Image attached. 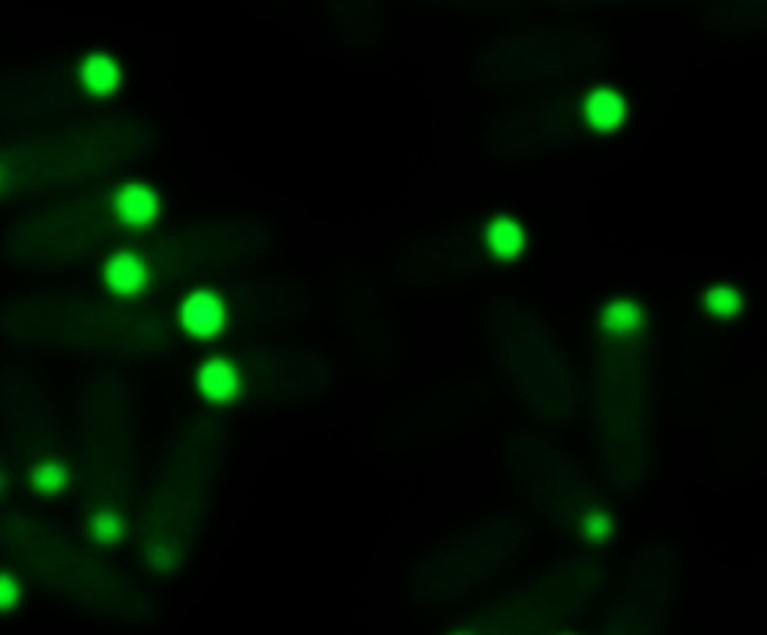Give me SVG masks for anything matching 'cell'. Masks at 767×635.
<instances>
[{"mask_svg": "<svg viewBox=\"0 0 767 635\" xmlns=\"http://www.w3.org/2000/svg\"><path fill=\"white\" fill-rule=\"evenodd\" d=\"M102 279H105L108 291H114L117 297H132L147 285V270L132 252H117L114 258H108Z\"/></svg>", "mask_w": 767, "mask_h": 635, "instance_id": "3957f363", "label": "cell"}, {"mask_svg": "<svg viewBox=\"0 0 767 635\" xmlns=\"http://www.w3.org/2000/svg\"><path fill=\"white\" fill-rule=\"evenodd\" d=\"M180 324L195 339H213L225 327V306L210 291H192L180 306Z\"/></svg>", "mask_w": 767, "mask_h": 635, "instance_id": "6da1fadb", "label": "cell"}, {"mask_svg": "<svg viewBox=\"0 0 767 635\" xmlns=\"http://www.w3.org/2000/svg\"><path fill=\"white\" fill-rule=\"evenodd\" d=\"M585 114H588V123L600 132H609V129H618L627 117V99L615 90H594L585 102Z\"/></svg>", "mask_w": 767, "mask_h": 635, "instance_id": "5b68a950", "label": "cell"}, {"mask_svg": "<svg viewBox=\"0 0 767 635\" xmlns=\"http://www.w3.org/2000/svg\"><path fill=\"white\" fill-rule=\"evenodd\" d=\"M18 600V588L9 576H0V609H12Z\"/></svg>", "mask_w": 767, "mask_h": 635, "instance_id": "9c48e42d", "label": "cell"}, {"mask_svg": "<svg viewBox=\"0 0 767 635\" xmlns=\"http://www.w3.org/2000/svg\"><path fill=\"white\" fill-rule=\"evenodd\" d=\"M705 306L711 315H720V318H729V315H738L744 309V297L729 288V285H717L705 294Z\"/></svg>", "mask_w": 767, "mask_h": 635, "instance_id": "ba28073f", "label": "cell"}, {"mask_svg": "<svg viewBox=\"0 0 767 635\" xmlns=\"http://www.w3.org/2000/svg\"><path fill=\"white\" fill-rule=\"evenodd\" d=\"M489 249L498 255V258H519L522 249H525V231L516 219H492L489 225Z\"/></svg>", "mask_w": 767, "mask_h": 635, "instance_id": "52a82bcc", "label": "cell"}, {"mask_svg": "<svg viewBox=\"0 0 767 635\" xmlns=\"http://www.w3.org/2000/svg\"><path fill=\"white\" fill-rule=\"evenodd\" d=\"M114 210H117L123 225L144 228V225H150L159 216V195L150 186H144V183H126L117 192Z\"/></svg>", "mask_w": 767, "mask_h": 635, "instance_id": "7a4b0ae2", "label": "cell"}, {"mask_svg": "<svg viewBox=\"0 0 767 635\" xmlns=\"http://www.w3.org/2000/svg\"><path fill=\"white\" fill-rule=\"evenodd\" d=\"M123 72L117 66L114 57L108 54H87L81 63V84L93 93V96H108L120 87Z\"/></svg>", "mask_w": 767, "mask_h": 635, "instance_id": "8992f818", "label": "cell"}, {"mask_svg": "<svg viewBox=\"0 0 767 635\" xmlns=\"http://www.w3.org/2000/svg\"><path fill=\"white\" fill-rule=\"evenodd\" d=\"M198 390L210 402H231L240 393V378L237 369L228 360H207L198 369Z\"/></svg>", "mask_w": 767, "mask_h": 635, "instance_id": "277c9868", "label": "cell"}]
</instances>
